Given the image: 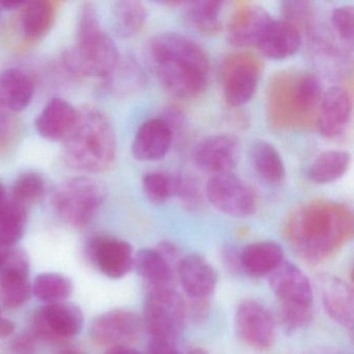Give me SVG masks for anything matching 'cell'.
I'll return each instance as SVG.
<instances>
[{"label":"cell","instance_id":"cell-32","mask_svg":"<svg viewBox=\"0 0 354 354\" xmlns=\"http://www.w3.org/2000/svg\"><path fill=\"white\" fill-rule=\"evenodd\" d=\"M351 165L347 151H325L317 157L308 169V177L316 184H328L343 177Z\"/></svg>","mask_w":354,"mask_h":354},{"label":"cell","instance_id":"cell-4","mask_svg":"<svg viewBox=\"0 0 354 354\" xmlns=\"http://www.w3.org/2000/svg\"><path fill=\"white\" fill-rule=\"evenodd\" d=\"M119 59L117 45L103 30L96 8L84 3L78 17L77 44L64 51V67L76 78L97 76L103 80Z\"/></svg>","mask_w":354,"mask_h":354},{"label":"cell","instance_id":"cell-34","mask_svg":"<svg viewBox=\"0 0 354 354\" xmlns=\"http://www.w3.org/2000/svg\"><path fill=\"white\" fill-rule=\"evenodd\" d=\"M32 293L41 301L49 304L64 302L73 291V283L61 273H41L36 277Z\"/></svg>","mask_w":354,"mask_h":354},{"label":"cell","instance_id":"cell-31","mask_svg":"<svg viewBox=\"0 0 354 354\" xmlns=\"http://www.w3.org/2000/svg\"><path fill=\"white\" fill-rule=\"evenodd\" d=\"M148 12L146 7L136 0L118 1L113 8V28L121 39L136 36L146 24Z\"/></svg>","mask_w":354,"mask_h":354},{"label":"cell","instance_id":"cell-1","mask_svg":"<svg viewBox=\"0 0 354 354\" xmlns=\"http://www.w3.org/2000/svg\"><path fill=\"white\" fill-rule=\"evenodd\" d=\"M283 231L286 241L301 260L320 264L351 240L353 216L339 203L310 201L288 216Z\"/></svg>","mask_w":354,"mask_h":354},{"label":"cell","instance_id":"cell-38","mask_svg":"<svg viewBox=\"0 0 354 354\" xmlns=\"http://www.w3.org/2000/svg\"><path fill=\"white\" fill-rule=\"evenodd\" d=\"M279 316L286 328L297 330L308 326L314 318L313 306L279 304Z\"/></svg>","mask_w":354,"mask_h":354},{"label":"cell","instance_id":"cell-20","mask_svg":"<svg viewBox=\"0 0 354 354\" xmlns=\"http://www.w3.org/2000/svg\"><path fill=\"white\" fill-rule=\"evenodd\" d=\"M174 130L162 118L145 122L132 142V155L138 161L165 158L173 144Z\"/></svg>","mask_w":354,"mask_h":354},{"label":"cell","instance_id":"cell-49","mask_svg":"<svg viewBox=\"0 0 354 354\" xmlns=\"http://www.w3.org/2000/svg\"><path fill=\"white\" fill-rule=\"evenodd\" d=\"M7 192H6L5 186L3 184L0 183V207L3 206L5 204L6 201H7Z\"/></svg>","mask_w":354,"mask_h":354},{"label":"cell","instance_id":"cell-21","mask_svg":"<svg viewBox=\"0 0 354 354\" xmlns=\"http://www.w3.org/2000/svg\"><path fill=\"white\" fill-rule=\"evenodd\" d=\"M301 43V34L293 24L283 19H273L258 48L267 59L281 61L295 55Z\"/></svg>","mask_w":354,"mask_h":354},{"label":"cell","instance_id":"cell-27","mask_svg":"<svg viewBox=\"0 0 354 354\" xmlns=\"http://www.w3.org/2000/svg\"><path fill=\"white\" fill-rule=\"evenodd\" d=\"M107 92L120 98L132 96L142 90L147 84L142 66L132 57H120L111 73L103 78Z\"/></svg>","mask_w":354,"mask_h":354},{"label":"cell","instance_id":"cell-3","mask_svg":"<svg viewBox=\"0 0 354 354\" xmlns=\"http://www.w3.org/2000/svg\"><path fill=\"white\" fill-rule=\"evenodd\" d=\"M67 162L80 171L101 173L113 165L117 153L115 130L96 107L78 111L73 127L64 140Z\"/></svg>","mask_w":354,"mask_h":354},{"label":"cell","instance_id":"cell-53","mask_svg":"<svg viewBox=\"0 0 354 354\" xmlns=\"http://www.w3.org/2000/svg\"><path fill=\"white\" fill-rule=\"evenodd\" d=\"M0 317H3V316H1V312H0Z\"/></svg>","mask_w":354,"mask_h":354},{"label":"cell","instance_id":"cell-33","mask_svg":"<svg viewBox=\"0 0 354 354\" xmlns=\"http://www.w3.org/2000/svg\"><path fill=\"white\" fill-rule=\"evenodd\" d=\"M28 208L8 198L0 207V241L13 248L26 231Z\"/></svg>","mask_w":354,"mask_h":354},{"label":"cell","instance_id":"cell-12","mask_svg":"<svg viewBox=\"0 0 354 354\" xmlns=\"http://www.w3.org/2000/svg\"><path fill=\"white\" fill-rule=\"evenodd\" d=\"M142 330L140 317L130 310H113L97 317L91 324L92 339L106 347H128Z\"/></svg>","mask_w":354,"mask_h":354},{"label":"cell","instance_id":"cell-25","mask_svg":"<svg viewBox=\"0 0 354 354\" xmlns=\"http://www.w3.org/2000/svg\"><path fill=\"white\" fill-rule=\"evenodd\" d=\"M34 93V80L24 70L10 68L0 73V104L10 113L24 111Z\"/></svg>","mask_w":354,"mask_h":354},{"label":"cell","instance_id":"cell-40","mask_svg":"<svg viewBox=\"0 0 354 354\" xmlns=\"http://www.w3.org/2000/svg\"><path fill=\"white\" fill-rule=\"evenodd\" d=\"M333 30L346 44L352 46L354 40V9L352 6L337 8L331 15Z\"/></svg>","mask_w":354,"mask_h":354},{"label":"cell","instance_id":"cell-18","mask_svg":"<svg viewBox=\"0 0 354 354\" xmlns=\"http://www.w3.org/2000/svg\"><path fill=\"white\" fill-rule=\"evenodd\" d=\"M177 279L188 298L208 299L217 286V273L201 254L183 256L177 267Z\"/></svg>","mask_w":354,"mask_h":354},{"label":"cell","instance_id":"cell-16","mask_svg":"<svg viewBox=\"0 0 354 354\" xmlns=\"http://www.w3.org/2000/svg\"><path fill=\"white\" fill-rule=\"evenodd\" d=\"M316 286L329 318L339 326L352 330L354 300L351 287L343 279L328 273L319 274L316 277Z\"/></svg>","mask_w":354,"mask_h":354},{"label":"cell","instance_id":"cell-8","mask_svg":"<svg viewBox=\"0 0 354 354\" xmlns=\"http://www.w3.org/2000/svg\"><path fill=\"white\" fill-rule=\"evenodd\" d=\"M205 194L216 210L229 216L248 217L256 212V194L233 173L211 176Z\"/></svg>","mask_w":354,"mask_h":354},{"label":"cell","instance_id":"cell-19","mask_svg":"<svg viewBox=\"0 0 354 354\" xmlns=\"http://www.w3.org/2000/svg\"><path fill=\"white\" fill-rule=\"evenodd\" d=\"M352 100L349 92L342 86H333L323 94L319 105L318 126L324 138H339L349 125Z\"/></svg>","mask_w":354,"mask_h":354},{"label":"cell","instance_id":"cell-45","mask_svg":"<svg viewBox=\"0 0 354 354\" xmlns=\"http://www.w3.org/2000/svg\"><path fill=\"white\" fill-rule=\"evenodd\" d=\"M34 333H22L18 335L12 344L14 352L17 354H32L36 346H35Z\"/></svg>","mask_w":354,"mask_h":354},{"label":"cell","instance_id":"cell-43","mask_svg":"<svg viewBox=\"0 0 354 354\" xmlns=\"http://www.w3.org/2000/svg\"><path fill=\"white\" fill-rule=\"evenodd\" d=\"M148 354H179L177 342L165 337H150Z\"/></svg>","mask_w":354,"mask_h":354},{"label":"cell","instance_id":"cell-5","mask_svg":"<svg viewBox=\"0 0 354 354\" xmlns=\"http://www.w3.org/2000/svg\"><path fill=\"white\" fill-rule=\"evenodd\" d=\"M102 186L88 177H76L62 183L53 196L57 215L67 225L84 227L94 218L104 201Z\"/></svg>","mask_w":354,"mask_h":354},{"label":"cell","instance_id":"cell-46","mask_svg":"<svg viewBox=\"0 0 354 354\" xmlns=\"http://www.w3.org/2000/svg\"><path fill=\"white\" fill-rule=\"evenodd\" d=\"M15 330V324L9 319L0 317V337H10Z\"/></svg>","mask_w":354,"mask_h":354},{"label":"cell","instance_id":"cell-51","mask_svg":"<svg viewBox=\"0 0 354 354\" xmlns=\"http://www.w3.org/2000/svg\"><path fill=\"white\" fill-rule=\"evenodd\" d=\"M59 354H84V352L80 351V350L76 349H66L63 350V351L59 352Z\"/></svg>","mask_w":354,"mask_h":354},{"label":"cell","instance_id":"cell-37","mask_svg":"<svg viewBox=\"0 0 354 354\" xmlns=\"http://www.w3.org/2000/svg\"><path fill=\"white\" fill-rule=\"evenodd\" d=\"M283 20L293 24L300 34L302 30L313 28L314 24V5L310 1H285L283 3Z\"/></svg>","mask_w":354,"mask_h":354},{"label":"cell","instance_id":"cell-30","mask_svg":"<svg viewBox=\"0 0 354 354\" xmlns=\"http://www.w3.org/2000/svg\"><path fill=\"white\" fill-rule=\"evenodd\" d=\"M223 5V1L215 0L182 3L184 18L192 28L203 35H215L221 30L219 16Z\"/></svg>","mask_w":354,"mask_h":354},{"label":"cell","instance_id":"cell-41","mask_svg":"<svg viewBox=\"0 0 354 354\" xmlns=\"http://www.w3.org/2000/svg\"><path fill=\"white\" fill-rule=\"evenodd\" d=\"M185 320L198 324L206 319L209 313L208 299H192L184 301Z\"/></svg>","mask_w":354,"mask_h":354},{"label":"cell","instance_id":"cell-35","mask_svg":"<svg viewBox=\"0 0 354 354\" xmlns=\"http://www.w3.org/2000/svg\"><path fill=\"white\" fill-rule=\"evenodd\" d=\"M177 175L165 171H151L142 177L145 196L154 205H162L176 196Z\"/></svg>","mask_w":354,"mask_h":354},{"label":"cell","instance_id":"cell-28","mask_svg":"<svg viewBox=\"0 0 354 354\" xmlns=\"http://www.w3.org/2000/svg\"><path fill=\"white\" fill-rule=\"evenodd\" d=\"M320 80L310 72L296 74L288 82V104L296 113L306 115L312 113L320 105L322 99Z\"/></svg>","mask_w":354,"mask_h":354},{"label":"cell","instance_id":"cell-2","mask_svg":"<svg viewBox=\"0 0 354 354\" xmlns=\"http://www.w3.org/2000/svg\"><path fill=\"white\" fill-rule=\"evenodd\" d=\"M148 50L159 82L171 96L192 99L206 91L210 59L196 41L178 32H161L151 39Z\"/></svg>","mask_w":354,"mask_h":354},{"label":"cell","instance_id":"cell-29","mask_svg":"<svg viewBox=\"0 0 354 354\" xmlns=\"http://www.w3.org/2000/svg\"><path fill=\"white\" fill-rule=\"evenodd\" d=\"M250 156L252 167L263 181L270 185L283 183L286 177L285 163L272 145L265 140H257L250 147Z\"/></svg>","mask_w":354,"mask_h":354},{"label":"cell","instance_id":"cell-39","mask_svg":"<svg viewBox=\"0 0 354 354\" xmlns=\"http://www.w3.org/2000/svg\"><path fill=\"white\" fill-rule=\"evenodd\" d=\"M187 210L196 211L202 207L203 194L200 186L192 177L177 175L176 196Z\"/></svg>","mask_w":354,"mask_h":354},{"label":"cell","instance_id":"cell-47","mask_svg":"<svg viewBox=\"0 0 354 354\" xmlns=\"http://www.w3.org/2000/svg\"><path fill=\"white\" fill-rule=\"evenodd\" d=\"M105 354H142V352L130 347L111 348Z\"/></svg>","mask_w":354,"mask_h":354},{"label":"cell","instance_id":"cell-13","mask_svg":"<svg viewBox=\"0 0 354 354\" xmlns=\"http://www.w3.org/2000/svg\"><path fill=\"white\" fill-rule=\"evenodd\" d=\"M240 156V146L234 136L216 134L200 142L194 151V165L212 176L232 173Z\"/></svg>","mask_w":354,"mask_h":354},{"label":"cell","instance_id":"cell-26","mask_svg":"<svg viewBox=\"0 0 354 354\" xmlns=\"http://www.w3.org/2000/svg\"><path fill=\"white\" fill-rule=\"evenodd\" d=\"M133 267L149 289L175 288L177 270L156 248L140 250L134 256Z\"/></svg>","mask_w":354,"mask_h":354},{"label":"cell","instance_id":"cell-7","mask_svg":"<svg viewBox=\"0 0 354 354\" xmlns=\"http://www.w3.org/2000/svg\"><path fill=\"white\" fill-rule=\"evenodd\" d=\"M260 59L250 53H236L223 61L221 84L223 98L229 106L240 107L250 102L262 76Z\"/></svg>","mask_w":354,"mask_h":354},{"label":"cell","instance_id":"cell-48","mask_svg":"<svg viewBox=\"0 0 354 354\" xmlns=\"http://www.w3.org/2000/svg\"><path fill=\"white\" fill-rule=\"evenodd\" d=\"M11 248V246L6 245L5 243H3V242L0 241V264H1L3 259H5L6 256H7L8 252H9Z\"/></svg>","mask_w":354,"mask_h":354},{"label":"cell","instance_id":"cell-17","mask_svg":"<svg viewBox=\"0 0 354 354\" xmlns=\"http://www.w3.org/2000/svg\"><path fill=\"white\" fill-rule=\"evenodd\" d=\"M269 285L279 304L313 306V287L308 275L295 264L283 261L269 275Z\"/></svg>","mask_w":354,"mask_h":354},{"label":"cell","instance_id":"cell-23","mask_svg":"<svg viewBox=\"0 0 354 354\" xmlns=\"http://www.w3.org/2000/svg\"><path fill=\"white\" fill-rule=\"evenodd\" d=\"M59 6V3L50 0H38L24 3L20 18L24 37L22 46L24 48L35 44L48 34L55 24Z\"/></svg>","mask_w":354,"mask_h":354},{"label":"cell","instance_id":"cell-14","mask_svg":"<svg viewBox=\"0 0 354 354\" xmlns=\"http://www.w3.org/2000/svg\"><path fill=\"white\" fill-rule=\"evenodd\" d=\"M270 14L259 5L246 3L236 9L227 26V39L237 48L258 47L272 22Z\"/></svg>","mask_w":354,"mask_h":354},{"label":"cell","instance_id":"cell-22","mask_svg":"<svg viewBox=\"0 0 354 354\" xmlns=\"http://www.w3.org/2000/svg\"><path fill=\"white\" fill-rule=\"evenodd\" d=\"M77 113L64 99H51L35 122L37 131L45 140H65L75 123Z\"/></svg>","mask_w":354,"mask_h":354},{"label":"cell","instance_id":"cell-44","mask_svg":"<svg viewBox=\"0 0 354 354\" xmlns=\"http://www.w3.org/2000/svg\"><path fill=\"white\" fill-rule=\"evenodd\" d=\"M221 260L227 270L231 272H241V264H240V250L234 246H225L221 250Z\"/></svg>","mask_w":354,"mask_h":354},{"label":"cell","instance_id":"cell-10","mask_svg":"<svg viewBox=\"0 0 354 354\" xmlns=\"http://www.w3.org/2000/svg\"><path fill=\"white\" fill-rule=\"evenodd\" d=\"M235 327L240 339L257 351H268L275 341V323L260 302L245 299L235 314Z\"/></svg>","mask_w":354,"mask_h":354},{"label":"cell","instance_id":"cell-52","mask_svg":"<svg viewBox=\"0 0 354 354\" xmlns=\"http://www.w3.org/2000/svg\"><path fill=\"white\" fill-rule=\"evenodd\" d=\"M0 17H1V9H0Z\"/></svg>","mask_w":354,"mask_h":354},{"label":"cell","instance_id":"cell-6","mask_svg":"<svg viewBox=\"0 0 354 354\" xmlns=\"http://www.w3.org/2000/svg\"><path fill=\"white\" fill-rule=\"evenodd\" d=\"M144 321L150 337H165L177 342L186 320L184 300L176 288L148 290Z\"/></svg>","mask_w":354,"mask_h":354},{"label":"cell","instance_id":"cell-36","mask_svg":"<svg viewBox=\"0 0 354 354\" xmlns=\"http://www.w3.org/2000/svg\"><path fill=\"white\" fill-rule=\"evenodd\" d=\"M45 194L46 182L44 178L35 171H26L20 175L14 183L11 198L28 208L30 205L40 202Z\"/></svg>","mask_w":354,"mask_h":354},{"label":"cell","instance_id":"cell-15","mask_svg":"<svg viewBox=\"0 0 354 354\" xmlns=\"http://www.w3.org/2000/svg\"><path fill=\"white\" fill-rule=\"evenodd\" d=\"M88 254L99 270L111 279H122L133 267L132 246L118 238H94L88 243Z\"/></svg>","mask_w":354,"mask_h":354},{"label":"cell","instance_id":"cell-24","mask_svg":"<svg viewBox=\"0 0 354 354\" xmlns=\"http://www.w3.org/2000/svg\"><path fill=\"white\" fill-rule=\"evenodd\" d=\"M285 258L283 248L277 242L259 241L240 250L241 271L254 279L269 277Z\"/></svg>","mask_w":354,"mask_h":354},{"label":"cell","instance_id":"cell-9","mask_svg":"<svg viewBox=\"0 0 354 354\" xmlns=\"http://www.w3.org/2000/svg\"><path fill=\"white\" fill-rule=\"evenodd\" d=\"M82 326V310L69 302L46 304L36 310L32 319L35 337L49 343H63L77 335Z\"/></svg>","mask_w":354,"mask_h":354},{"label":"cell","instance_id":"cell-11","mask_svg":"<svg viewBox=\"0 0 354 354\" xmlns=\"http://www.w3.org/2000/svg\"><path fill=\"white\" fill-rule=\"evenodd\" d=\"M30 264L22 250L12 248L0 264V304L18 308L30 299Z\"/></svg>","mask_w":354,"mask_h":354},{"label":"cell","instance_id":"cell-50","mask_svg":"<svg viewBox=\"0 0 354 354\" xmlns=\"http://www.w3.org/2000/svg\"><path fill=\"white\" fill-rule=\"evenodd\" d=\"M186 354H211L210 352L207 350L203 349V348H192Z\"/></svg>","mask_w":354,"mask_h":354},{"label":"cell","instance_id":"cell-42","mask_svg":"<svg viewBox=\"0 0 354 354\" xmlns=\"http://www.w3.org/2000/svg\"><path fill=\"white\" fill-rule=\"evenodd\" d=\"M8 109L0 104V151L5 150L14 136L15 124Z\"/></svg>","mask_w":354,"mask_h":354}]
</instances>
